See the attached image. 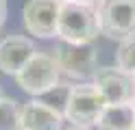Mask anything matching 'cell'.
<instances>
[{"mask_svg": "<svg viewBox=\"0 0 135 130\" xmlns=\"http://www.w3.org/2000/svg\"><path fill=\"white\" fill-rule=\"evenodd\" d=\"M115 65L135 76V35L120 41L115 52Z\"/></svg>", "mask_w": 135, "mask_h": 130, "instance_id": "12", "label": "cell"}, {"mask_svg": "<svg viewBox=\"0 0 135 130\" xmlns=\"http://www.w3.org/2000/svg\"><path fill=\"white\" fill-rule=\"evenodd\" d=\"M59 9H61V0H26L22 9L24 28L39 39L57 37Z\"/></svg>", "mask_w": 135, "mask_h": 130, "instance_id": "6", "label": "cell"}, {"mask_svg": "<svg viewBox=\"0 0 135 130\" xmlns=\"http://www.w3.org/2000/svg\"><path fill=\"white\" fill-rule=\"evenodd\" d=\"M100 33L122 41L135 35V0H98L96 2Z\"/></svg>", "mask_w": 135, "mask_h": 130, "instance_id": "4", "label": "cell"}, {"mask_svg": "<svg viewBox=\"0 0 135 130\" xmlns=\"http://www.w3.org/2000/svg\"><path fill=\"white\" fill-rule=\"evenodd\" d=\"M4 20H7V2L0 0V26L4 24Z\"/></svg>", "mask_w": 135, "mask_h": 130, "instance_id": "13", "label": "cell"}, {"mask_svg": "<svg viewBox=\"0 0 135 130\" xmlns=\"http://www.w3.org/2000/svg\"><path fill=\"white\" fill-rule=\"evenodd\" d=\"M22 130H63V113L44 100H33L22 106Z\"/></svg>", "mask_w": 135, "mask_h": 130, "instance_id": "9", "label": "cell"}, {"mask_svg": "<svg viewBox=\"0 0 135 130\" xmlns=\"http://www.w3.org/2000/svg\"><path fill=\"white\" fill-rule=\"evenodd\" d=\"M0 98H2V87H0Z\"/></svg>", "mask_w": 135, "mask_h": 130, "instance_id": "16", "label": "cell"}, {"mask_svg": "<svg viewBox=\"0 0 135 130\" xmlns=\"http://www.w3.org/2000/svg\"><path fill=\"white\" fill-rule=\"evenodd\" d=\"M0 130H22V106L11 98H0Z\"/></svg>", "mask_w": 135, "mask_h": 130, "instance_id": "11", "label": "cell"}, {"mask_svg": "<svg viewBox=\"0 0 135 130\" xmlns=\"http://www.w3.org/2000/svg\"><path fill=\"white\" fill-rule=\"evenodd\" d=\"M100 35V22L96 4L61 0L57 37L70 43H91Z\"/></svg>", "mask_w": 135, "mask_h": 130, "instance_id": "1", "label": "cell"}, {"mask_svg": "<svg viewBox=\"0 0 135 130\" xmlns=\"http://www.w3.org/2000/svg\"><path fill=\"white\" fill-rule=\"evenodd\" d=\"M133 130H135V128H133Z\"/></svg>", "mask_w": 135, "mask_h": 130, "instance_id": "18", "label": "cell"}, {"mask_svg": "<svg viewBox=\"0 0 135 130\" xmlns=\"http://www.w3.org/2000/svg\"><path fill=\"white\" fill-rule=\"evenodd\" d=\"M65 130H87V128H79V126H72V128H65Z\"/></svg>", "mask_w": 135, "mask_h": 130, "instance_id": "15", "label": "cell"}, {"mask_svg": "<svg viewBox=\"0 0 135 130\" xmlns=\"http://www.w3.org/2000/svg\"><path fill=\"white\" fill-rule=\"evenodd\" d=\"M94 85L107 104H131L135 100V76L120 67H98Z\"/></svg>", "mask_w": 135, "mask_h": 130, "instance_id": "7", "label": "cell"}, {"mask_svg": "<svg viewBox=\"0 0 135 130\" xmlns=\"http://www.w3.org/2000/svg\"><path fill=\"white\" fill-rule=\"evenodd\" d=\"M59 76H61V69H59L55 56L35 52L28 59V63L15 74V80L31 95H46L59 85Z\"/></svg>", "mask_w": 135, "mask_h": 130, "instance_id": "3", "label": "cell"}, {"mask_svg": "<svg viewBox=\"0 0 135 130\" xmlns=\"http://www.w3.org/2000/svg\"><path fill=\"white\" fill-rule=\"evenodd\" d=\"M35 54L33 41L20 35H11L0 41V72L7 76H15Z\"/></svg>", "mask_w": 135, "mask_h": 130, "instance_id": "8", "label": "cell"}, {"mask_svg": "<svg viewBox=\"0 0 135 130\" xmlns=\"http://www.w3.org/2000/svg\"><path fill=\"white\" fill-rule=\"evenodd\" d=\"M55 61L59 69L76 80H87L94 78L96 69H98V56H96V48L91 43H70V41H61L55 48Z\"/></svg>", "mask_w": 135, "mask_h": 130, "instance_id": "5", "label": "cell"}, {"mask_svg": "<svg viewBox=\"0 0 135 130\" xmlns=\"http://www.w3.org/2000/svg\"><path fill=\"white\" fill-rule=\"evenodd\" d=\"M131 104H133V108H135V100H133V102H131Z\"/></svg>", "mask_w": 135, "mask_h": 130, "instance_id": "17", "label": "cell"}, {"mask_svg": "<svg viewBox=\"0 0 135 130\" xmlns=\"http://www.w3.org/2000/svg\"><path fill=\"white\" fill-rule=\"evenodd\" d=\"M96 126L98 130H133L135 128L133 104H107Z\"/></svg>", "mask_w": 135, "mask_h": 130, "instance_id": "10", "label": "cell"}, {"mask_svg": "<svg viewBox=\"0 0 135 130\" xmlns=\"http://www.w3.org/2000/svg\"><path fill=\"white\" fill-rule=\"evenodd\" d=\"M105 106L107 100L96 89V85H76L70 89L63 117L79 128H89L98 124Z\"/></svg>", "mask_w": 135, "mask_h": 130, "instance_id": "2", "label": "cell"}, {"mask_svg": "<svg viewBox=\"0 0 135 130\" xmlns=\"http://www.w3.org/2000/svg\"><path fill=\"white\" fill-rule=\"evenodd\" d=\"M72 2H85V4H96L98 0H72Z\"/></svg>", "mask_w": 135, "mask_h": 130, "instance_id": "14", "label": "cell"}]
</instances>
